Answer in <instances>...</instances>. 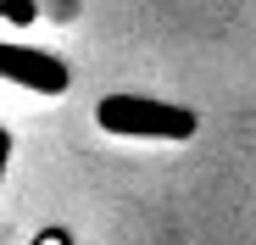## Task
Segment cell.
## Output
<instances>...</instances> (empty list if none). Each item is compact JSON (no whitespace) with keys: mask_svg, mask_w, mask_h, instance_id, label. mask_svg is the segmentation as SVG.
<instances>
[{"mask_svg":"<svg viewBox=\"0 0 256 245\" xmlns=\"http://www.w3.org/2000/svg\"><path fill=\"white\" fill-rule=\"evenodd\" d=\"M6 162H12V134L0 128V178H6Z\"/></svg>","mask_w":256,"mask_h":245,"instance_id":"4","label":"cell"},{"mask_svg":"<svg viewBox=\"0 0 256 245\" xmlns=\"http://www.w3.org/2000/svg\"><path fill=\"white\" fill-rule=\"evenodd\" d=\"M0 17H17V22H28V17H34V6H12V0H0Z\"/></svg>","mask_w":256,"mask_h":245,"instance_id":"3","label":"cell"},{"mask_svg":"<svg viewBox=\"0 0 256 245\" xmlns=\"http://www.w3.org/2000/svg\"><path fill=\"white\" fill-rule=\"evenodd\" d=\"M39 245H67V240H62V234H45V240H39Z\"/></svg>","mask_w":256,"mask_h":245,"instance_id":"5","label":"cell"},{"mask_svg":"<svg viewBox=\"0 0 256 245\" xmlns=\"http://www.w3.org/2000/svg\"><path fill=\"white\" fill-rule=\"evenodd\" d=\"M95 122L117 140H195V112L173 106V100H156V95H134V90H117L95 106Z\"/></svg>","mask_w":256,"mask_h":245,"instance_id":"1","label":"cell"},{"mask_svg":"<svg viewBox=\"0 0 256 245\" xmlns=\"http://www.w3.org/2000/svg\"><path fill=\"white\" fill-rule=\"evenodd\" d=\"M0 78H6V84L34 90V95H62V90H67V62L50 56V50L6 45V39H0Z\"/></svg>","mask_w":256,"mask_h":245,"instance_id":"2","label":"cell"}]
</instances>
